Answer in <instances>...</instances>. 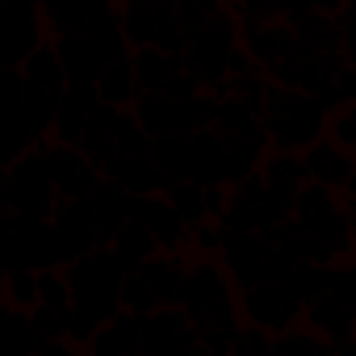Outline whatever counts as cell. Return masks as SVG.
I'll use <instances>...</instances> for the list:
<instances>
[{"mask_svg":"<svg viewBox=\"0 0 356 356\" xmlns=\"http://www.w3.org/2000/svg\"><path fill=\"white\" fill-rule=\"evenodd\" d=\"M260 118H264L268 143L281 147V151H306L331 126V109L318 97H310L302 88H285V84H273L268 105H264Z\"/></svg>","mask_w":356,"mask_h":356,"instance_id":"obj_1","label":"cell"},{"mask_svg":"<svg viewBox=\"0 0 356 356\" xmlns=\"http://www.w3.org/2000/svg\"><path fill=\"white\" fill-rule=\"evenodd\" d=\"M189 318L202 327H239L235 310V277L227 268V260H214V256H197L189 264V281H185V302Z\"/></svg>","mask_w":356,"mask_h":356,"instance_id":"obj_2","label":"cell"},{"mask_svg":"<svg viewBox=\"0 0 356 356\" xmlns=\"http://www.w3.org/2000/svg\"><path fill=\"white\" fill-rule=\"evenodd\" d=\"M0 202H5L9 214H22L30 222H51L59 210V189L47 172V159L38 147L22 151L9 168H5V189H0Z\"/></svg>","mask_w":356,"mask_h":356,"instance_id":"obj_3","label":"cell"},{"mask_svg":"<svg viewBox=\"0 0 356 356\" xmlns=\"http://www.w3.org/2000/svg\"><path fill=\"white\" fill-rule=\"evenodd\" d=\"M293 222L306 235H314L318 243H327L335 256H348L356 248V231H352L348 210H339L335 206V193L327 185H318V181L302 185V193L293 197Z\"/></svg>","mask_w":356,"mask_h":356,"instance_id":"obj_4","label":"cell"},{"mask_svg":"<svg viewBox=\"0 0 356 356\" xmlns=\"http://www.w3.org/2000/svg\"><path fill=\"white\" fill-rule=\"evenodd\" d=\"M239 47V22L231 13H218L202 34L189 38L185 47V67L193 76H202L206 88H218L227 80V63H231V51Z\"/></svg>","mask_w":356,"mask_h":356,"instance_id":"obj_5","label":"cell"},{"mask_svg":"<svg viewBox=\"0 0 356 356\" xmlns=\"http://www.w3.org/2000/svg\"><path fill=\"white\" fill-rule=\"evenodd\" d=\"M302 293L289 285V281H256V285H243L239 293V310L248 323L264 327V331H285L302 318Z\"/></svg>","mask_w":356,"mask_h":356,"instance_id":"obj_6","label":"cell"},{"mask_svg":"<svg viewBox=\"0 0 356 356\" xmlns=\"http://www.w3.org/2000/svg\"><path fill=\"white\" fill-rule=\"evenodd\" d=\"M38 151H42V159H47V172H51V181H55V189H59V197H92V189L101 185V168L80 151V147H72V143H47V138H38L34 143Z\"/></svg>","mask_w":356,"mask_h":356,"instance_id":"obj_7","label":"cell"},{"mask_svg":"<svg viewBox=\"0 0 356 356\" xmlns=\"http://www.w3.org/2000/svg\"><path fill=\"white\" fill-rule=\"evenodd\" d=\"M197 323L185 306H159L143 314V352L151 356H176V352H197Z\"/></svg>","mask_w":356,"mask_h":356,"instance_id":"obj_8","label":"cell"},{"mask_svg":"<svg viewBox=\"0 0 356 356\" xmlns=\"http://www.w3.org/2000/svg\"><path fill=\"white\" fill-rule=\"evenodd\" d=\"M239 42L248 47V55L264 72H273L281 59L302 51L298 47V30L289 22H264V17H239Z\"/></svg>","mask_w":356,"mask_h":356,"instance_id":"obj_9","label":"cell"},{"mask_svg":"<svg viewBox=\"0 0 356 356\" xmlns=\"http://www.w3.org/2000/svg\"><path fill=\"white\" fill-rule=\"evenodd\" d=\"M130 218H143L155 235H159V243L168 248V252H176L185 239H189V222H185V214L176 210L168 197H159V193H130Z\"/></svg>","mask_w":356,"mask_h":356,"instance_id":"obj_10","label":"cell"},{"mask_svg":"<svg viewBox=\"0 0 356 356\" xmlns=\"http://www.w3.org/2000/svg\"><path fill=\"white\" fill-rule=\"evenodd\" d=\"M306 172H310V181L327 185V189H343L348 185V176L356 172V151L352 147H339L335 138H314L306 151Z\"/></svg>","mask_w":356,"mask_h":356,"instance_id":"obj_11","label":"cell"},{"mask_svg":"<svg viewBox=\"0 0 356 356\" xmlns=\"http://www.w3.org/2000/svg\"><path fill=\"white\" fill-rule=\"evenodd\" d=\"M134 118L143 122V130L151 138H163V134H189V109L185 101H176L168 92H143L134 101Z\"/></svg>","mask_w":356,"mask_h":356,"instance_id":"obj_12","label":"cell"},{"mask_svg":"<svg viewBox=\"0 0 356 356\" xmlns=\"http://www.w3.org/2000/svg\"><path fill=\"white\" fill-rule=\"evenodd\" d=\"M260 176H264L268 193L285 197L289 206H293V197L302 193V185H310L306 159H302V155H293V151H281V147H277L273 155H264V159H260Z\"/></svg>","mask_w":356,"mask_h":356,"instance_id":"obj_13","label":"cell"},{"mask_svg":"<svg viewBox=\"0 0 356 356\" xmlns=\"http://www.w3.org/2000/svg\"><path fill=\"white\" fill-rule=\"evenodd\" d=\"M105 176L122 181L130 193H159V189H168V176L155 163V155H126V151H118L105 163Z\"/></svg>","mask_w":356,"mask_h":356,"instance_id":"obj_14","label":"cell"},{"mask_svg":"<svg viewBox=\"0 0 356 356\" xmlns=\"http://www.w3.org/2000/svg\"><path fill=\"white\" fill-rule=\"evenodd\" d=\"M185 72V55H172L163 47H138L134 51V76L143 92H168V84Z\"/></svg>","mask_w":356,"mask_h":356,"instance_id":"obj_15","label":"cell"},{"mask_svg":"<svg viewBox=\"0 0 356 356\" xmlns=\"http://www.w3.org/2000/svg\"><path fill=\"white\" fill-rule=\"evenodd\" d=\"M147 281H151V289H155V298H159V306H181L185 302V281H189V264L181 260V256H151L143 268H138Z\"/></svg>","mask_w":356,"mask_h":356,"instance_id":"obj_16","label":"cell"},{"mask_svg":"<svg viewBox=\"0 0 356 356\" xmlns=\"http://www.w3.org/2000/svg\"><path fill=\"white\" fill-rule=\"evenodd\" d=\"M109 248L118 252V260L126 264V273H130V268H143L151 256H159V252H163L159 235H155L143 218H126V222L118 227V235H113V243H109Z\"/></svg>","mask_w":356,"mask_h":356,"instance_id":"obj_17","label":"cell"},{"mask_svg":"<svg viewBox=\"0 0 356 356\" xmlns=\"http://www.w3.org/2000/svg\"><path fill=\"white\" fill-rule=\"evenodd\" d=\"M97 97L105 105H118V109H130L138 97H143V84L134 76V59H113L101 67L97 76Z\"/></svg>","mask_w":356,"mask_h":356,"instance_id":"obj_18","label":"cell"},{"mask_svg":"<svg viewBox=\"0 0 356 356\" xmlns=\"http://www.w3.org/2000/svg\"><path fill=\"white\" fill-rule=\"evenodd\" d=\"M293 30H298V47L310 51V55L343 51V26H339V13H323V9H314V13L302 17Z\"/></svg>","mask_w":356,"mask_h":356,"instance_id":"obj_19","label":"cell"},{"mask_svg":"<svg viewBox=\"0 0 356 356\" xmlns=\"http://www.w3.org/2000/svg\"><path fill=\"white\" fill-rule=\"evenodd\" d=\"M22 72H26V80L30 84H38V88H51V92H67V84H72V76H67V67H63V59H59V51L55 47H38L34 55H26L22 63H17Z\"/></svg>","mask_w":356,"mask_h":356,"instance_id":"obj_20","label":"cell"},{"mask_svg":"<svg viewBox=\"0 0 356 356\" xmlns=\"http://www.w3.org/2000/svg\"><path fill=\"white\" fill-rule=\"evenodd\" d=\"M151 155L163 168L168 181H185V176H193V134H163V138L151 143Z\"/></svg>","mask_w":356,"mask_h":356,"instance_id":"obj_21","label":"cell"},{"mask_svg":"<svg viewBox=\"0 0 356 356\" xmlns=\"http://www.w3.org/2000/svg\"><path fill=\"white\" fill-rule=\"evenodd\" d=\"M163 197L185 214V222H189V227H193V222H202V218H210V210H206V185H202V181H193V176H185V181H168Z\"/></svg>","mask_w":356,"mask_h":356,"instance_id":"obj_22","label":"cell"},{"mask_svg":"<svg viewBox=\"0 0 356 356\" xmlns=\"http://www.w3.org/2000/svg\"><path fill=\"white\" fill-rule=\"evenodd\" d=\"M88 109L84 105H76L67 92H63V101H59V109H55V122H51V134L59 138V143H72V147H80V138H84V130H88Z\"/></svg>","mask_w":356,"mask_h":356,"instance_id":"obj_23","label":"cell"},{"mask_svg":"<svg viewBox=\"0 0 356 356\" xmlns=\"http://www.w3.org/2000/svg\"><path fill=\"white\" fill-rule=\"evenodd\" d=\"M5 302L22 306V310H34L38 306V273L22 268V264H9V273H5Z\"/></svg>","mask_w":356,"mask_h":356,"instance_id":"obj_24","label":"cell"},{"mask_svg":"<svg viewBox=\"0 0 356 356\" xmlns=\"http://www.w3.org/2000/svg\"><path fill=\"white\" fill-rule=\"evenodd\" d=\"M122 306L134 310V314H151V310H159V298H155L151 281H147L138 268H130V273L122 277Z\"/></svg>","mask_w":356,"mask_h":356,"instance_id":"obj_25","label":"cell"},{"mask_svg":"<svg viewBox=\"0 0 356 356\" xmlns=\"http://www.w3.org/2000/svg\"><path fill=\"white\" fill-rule=\"evenodd\" d=\"M38 302L59 306V310H72V277L59 273L55 264L51 268H38Z\"/></svg>","mask_w":356,"mask_h":356,"instance_id":"obj_26","label":"cell"},{"mask_svg":"<svg viewBox=\"0 0 356 356\" xmlns=\"http://www.w3.org/2000/svg\"><path fill=\"white\" fill-rule=\"evenodd\" d=\"M327 348H331V343H327L310 323H306V331L293 323V327H285V331L273 335V352H327Z\"/></svg>","mask_w":356,"mask_h":356,"instance_id":"obj_27","label":"cell"},{"mask_svg":"<svg viewBox=\"0 0 356 356\" xmlns=\"http://www.w3.org/2000/svg\"><path fill=\"white\" fill-rule=\"evenodd\" d=\"M331 138L339 147H356V101L352 105H339L331 113Z\"/></svg>","mask_w":356,"mask_h":356,"instance_id":"obj_28","label":"cell"},{"mask_svg":"<svg viewBox=\"0 0 356 356\" xmlns=\"http://www.w3.org/2000/svg\"><path fill=\"white\" fill-rule=\"evenodd\" d=\"M235 331L239 327H202L197 339H202V352H235Z\"/></svg>","mask_w":356,"mask_h":356,"instance_id":"obj_29","label":"cell"},{"mask_svg":"<svg viewBox=\"0 0 356 356\" xmlns=\"http://www.w3.org/2000/svg\"><path fill=\"white\" fill-rule=\"evenodd\" d=\"M88 352H92V356H126V343H122V335L113 331V323H105V327H97V335L88 339Z\"/></svg>","mask_w":356,"mask_h":356,"instance_id":"obj_30","label":"cell"},{"mask_svg":"<svg viewBox=\"0 0 356 356\" xmlns=\"http://www.w3.org/2000/svg\"><path fill=\"white\" fill-rule=\"evenodd\" d=\"M239 17H264V22H285V0H239Z\"/></svg>","mask_w":356,"mask_h":356,"instance_id":"obj_31","label":"cell"},{"mask_svg":"<svg viewBox=\"0 0 356 356\" xmlns=\"http://www.w3.org/2000/svg\"><path fill=\"white\" fill-rule=\"evenodd\" d=\"M356 101V63H343L335 76V105H352Z\"/></svg>","mask_w":356,"mask_h":356,"instance_id":"obj_32","label":"cell"},{"mask_svg":"<svg viewBox=\"0 0 356 356\" xmlns=\"http://www.w3.org/2000/svg\"><path fill=\"white\" fill-rule=\"evenodd\" d=\"M339 26H343V55L348 63H356V0H348V9L339 13Z\"/></svg>","mask_w":356,"mask_h":356,"instance_id":"obj_33","label":"cell"},{"mask_svg":"<svg viewBox=\"0 0 356 356\" xmlns=\"http://www.w3.org/2000/svg\"><path fill=\"white\" fill-rule=\"evenodd\" d=\"M314 9H318L314 0H285V22H289V26H298V22H302V17H310Z\"/></svg>","mask_w":356,"mask_h":356,"instance_id":"obj_34","label":"cell"},{"mask_svg":"<svg viewBox=\"0 0 356 356\" xmlns=\"http://www.w3.org/2000/svg\"><path fill=\"white\" fill-rule=\"evenodd\" d=\"M314 5H318L323 13H343V9H348V0H314Z\"/></svg>","mask_w":356,"mask_h":356,"instance_id":"obj_35","label":"cell"},{"mask_svg":"<svg viewBox=\"0 0 356 356\" xmlns=\"http://www.w3.org/2000/svg\"><path fill=\"white\" fill-rule=\"evenodd\" d=\"M343 189H348V197H356V172L348 176V185H343Z\"/></svg>","mask_w":356,"mask_h":356,"instance_id":"obj_36","label":"cell"},{"mask_svg":"<svg viewBox=\"0 0 356 356\" xmlns=\"http://www.w3.org/2000/svg\"><path fill=\"white\" fill-rule=\"evenodd\" d=\"M348 218H352V231H356V197H352V206H348Z\"/></svg>","mask_w":356,"mask_h":356,"instance_id":"obj_37","label":"cell"},{"mask_svg":"<svg viewBox=\"0 0 356 356\" xmlns=\"http://www.w3.org/2000/svg\"><path fill=\"white\" fill-rule=\"evenodd\" d=\"M352 151H356V147H352Z\"/></svg>","mask_w":356,"mask_h":356,"instance_id":"obj_38","label":"cell"}]
</instances>
